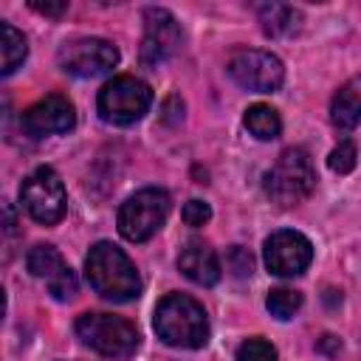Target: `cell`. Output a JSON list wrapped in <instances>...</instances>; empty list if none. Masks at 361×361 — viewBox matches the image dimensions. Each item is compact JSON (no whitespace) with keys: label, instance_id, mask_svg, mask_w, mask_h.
<instances>
[{"label":"cell","instance_id":"6da1fadb","mask_svg":"<svg viewBox=\"0 0 361 361\" xmlns=\"http://www.w3.org/2000/svg\"><path fill=\"white\" fill-rule=\"evenodd\" d=\"M85 276L90 288L110 302H133L141 293V276L133 259L113 243L102 240L85 259Z\"/></svg>","mask_w":361,"mask_h":361},{"label":"cell","instance_id":"7a4b0ae2","mask_svg":"<svg viewBox=\"0 0 361 361\" xmlns=\"http://www.w3.org/2000/svg\"><path fill=\"white\" fill-rule=\"evenodd\" d=\"M155 333L169 347L200 350L209 341V316L197 299L166 293L155 307Z\"/></svg>","mask_w":361,"mask_h":361},{"label":"cell","instance_id":"3957f363","mask_svg":"<svg viewBox=\"0 0 361 361\" xmlns=\"http://www.w3.org/2000/svg\"><path fill=\"white\" fill-rule=\"evenodd\" d=\"M262 189L271 203L290 209L307 200L316 189V166L302 147H288L279 152L274 166L262 178Z\"/></svg>","mask_w":361,"mask_h":361},{"label":"cell","instance_id":"277c9868","mask_svg":"<svg viewBox=\"0 0 361 361\" xmlns=\"http://www.w3.org/2000/svg\"><path fill=\"white\" fill-rule=\"evenodd\" d=\"M76 336L104 358H130L141 341L135 324L113 313H82L76 319Z\"/></svg>","mask_w":361,"mask_h":361},{"label":"cell","instance_id":"5b68a950","mask_svg":"<svg viewBox=\"0 0 361 361\" xmlns=\"http://www.w3.org/2000/svg\"><path fill=\"white\" fill-rule=\"evenodd\" d=\"M169 209H172L169 195L158 186H147V189L130 195L118 206V217H116L118 234L130 243H147L166 223Z\"/></svg>","mask_w":361,"mask_h":361},{"label":"cell","instance_id":"8992f818","mask_svg":"<svg viewBox=\"0 0 361 361\" xmlns=\"http://www.w3.org/2000/svg\"><path fill=\"white\" fill-rule=\"evenodd\" d=\"M152 104V90L138 76H113L96 99V110L107 124L130 127L135 124Z\"/></svg>","mask_w":361,"mask_h":361},{"label":"cell","instance_id":"52a82bcc","mask_svg":"<svg viewBox=\"0 0 361 361\" xmlns=\"http://www.w3.org/2000/svg\"><path fill=\"white\" fill-rule=\"evenodd\" d=\"M20 203L37 223L56 226L68 209V195H65L62 178L51 166L34 169L20 186Z\"/></svg>","mask_w":361,"mask_h":361},{"label":"cell","instance_id":"ba28073f","mask_svg":"<svg viewBox=\"0 0 361 361\" xmlns=\"http://www.w3.org/2000/svg\"><path fill=\"white\" fill-rule=\"evenodd\" d=\"M228 76L254 93H274L282 87L285 82V68L282 59L271 51H259V48H243L234 51L228 59Z\"/></svg>","mask_w":361,"mask_h":361},{"label":"cell","instance_id":"9c48e42d","mask_svg":"<svg viewBox=\"0 0 361 361\" xmlns=\"http://www.w3.org/2000/svg\"><path fill=\"white\" fill-rule=\"evenodd\" d=\"M118 65V48L102 37H79L59 48V68L71 76L93 79Z\"/></svg>","mask_w":361,"mask_h":361},{"label":"cell","instance_id":"30bf717a","mask_svg":"<svg viewBox=\"0 0 361 361\" xmlns=\"http://www.w3.org/2000/svg\"><path fill=\"white\" fill-rule=\"evenodd\" d=\"M265 268L276 276H299L313 262V245L305 234L293 228H279L265 240L262 248Z\"/></svg>","mask_w":361,"mask_h":361},{"label":"cell","instance_id":"8fae6325","mask_svg":"<svg viewBox=\"0 0 361 361\" xmlns=\"http://www.w3.org/2000/svg\"><path fill=\"white\" fill-rule=\"evenodd\" d=\"M180 45V25L166 8H147L144 11V37H141V62L155 68L166 62Z\"/></svg>","mask_w":361,"mask_h":361},{"label":"cell","instance_id":"7c38bea8","mask_svg":"<svg viewBox=\"0 0 361 361\" xmlns=\"http://www.w3.org/2000/svg\"><path fill=\"white\" fill-rule=\"evenodd\" d=\"M76 124V110L71 104L68 96L51 93L39 102H34L25 113H23V127L28 135L42 138V135H62L68 130H73Z\"/></svg>","mask_w":361,"mask_h":361},{"label":"cell","instance_id":"4fadbf2b","mask_svg":"<svg viewBox=\"0 0 361 361\" xmlns=\"http://www.w3.org/2000/svg\"><path fill=\"white\" fill-rule=\"evenodd\" d=\"M25 265H28V271L37 279H45V285H48V290H51L54 299L68 302V299L76 296L79 282H76L73 271L65 265L62 254L54 245H34L28 251V257H25Z\"/></svg>","mask_w":361,"mask_h":361},{"label":"cell","instance_id":"5bb4252c","mask_svg":"<svg viewBox=\"0 0 361 361\" xmlns=\"http://www.w3.org/2000/svg\"><path fill=\"white\" fill-rule=\"evenodd\" d=\"M178 268L183 271L186 279H192L195 285H203V288H212V285H217V279H220L217 254H214V248H212L209 243H203V240H189V243L180 248Z\"/></svg>","mask_w":361,"mask_h":361},{"label":"cell","instance_id":"9a60e30c","mask_svg":"<svg viewBox=\"0 0 361 361\" xmlns=\"http://www.w3.org/2000/svg\"><path fill=\"white\" fill-rule=\"evenodd\" d=\"M330 121L338 130H353L361 124V76L347 79L336 90L330 102Z\"/></svg>","mask_w":361,"mask_h":361},{"label":"cell","instance_id":"2e32d148","mask_svg":"<svg viewBox=\"0 0 361 361\" xmlns=\"http://www.w3.org/2000/svg\"><path fill=\"white\" fill-rule=\"evenodd\" d=\"M257 17L268 37H290L302 28V11L285 3H262L257 6Z\"/></svg>","mask_w":361,"mask_h":361},{"label":"cell","instance_id":"e0dca14e","mask_svg":"<svg viewBox=\"0 0 361 361\" xmlns=\"http://www.w3.org/2000/svg\"><path fill=\"white\" fill-rule=\"evenodd\" d=\"M243 124H245V130H248L254 138H259V141H274V138H279V133H282V118H279V113H276L271 104H262V102H257V104H251V107L245 110Z\"/></svg>","mask_w":361,"mask_h":361},{"label":"cell","instance_id":"ac0fdd59","mask_svg":"<svg viewBox=\"0 0 361 361\" xmlns=\"http://www.w3.org/2000/svg\"><path fill=\"white\" fill-rule=\"evenodd\" d=\"M25 56H28L25 37L11 23H0V73L8 76Z\"/></svg>","mask_w":361,"mask_h":361},{"label":"cell","instance_id":"d6986e66","mask_svg":"<svg viewBox=\"0 0 361 361\" xmlns=\"http://www.w3.org/2000/svg\"><path fill=\"white\" fill-rule=\"evenodd\" d=\"M265 307H268L271 316H276L282 322L293 319L299 313V307H302V293L293 290V288H274L268 293V299H265Z\"/></svg>","mask_w":361,"mask_h":361},{"label":"cell","instance_id":"ffe728a7","mask_svg":"<svg viewBox=\"0 0 361 361\" xmlns=\"http://www.w3.org/2000/svg\"><path fill=\"white\" fill-rule=\"evenodd\" d=\"M237 361H276V350L271 341L254 336L237 347Z\"/></svg>","mask_w":361,"mask_h":361},{"label":"cell","instance_id":"44dd1931","mask_svg":"<svg viewBox=\"0 0 361 361\" xmlns=\"http://www.w3.org/2000/svg\"><path fill=\"white\" fill-rule=\"evenodd\" d=\"M355 158H358L355 144L353 141H338V147H333V152L327 155V166L338 175H347V172H353Z\"/></svg>","mask_w":361,"mask_h":361},{"label":"cell","instance_id":"7402d4cb","mask_svg":"<svg viewBox=\"0 0 361 361\" xmlns=\"http://www.w3.org/2000/svg\"><path fill=\"white\" fill-rule=\"evenodd\" d=\"M226 265H228V271H231L237 279H245V276H251V271H254V259H251V254H248L243 245H231V248H228Z\"/></svg>","mask_w":361,"mask_h":361},{"label":"cell","instance_id":"603a6c76","mask_svg":"<svg viewBox=\"0 0 361 361\" xmlns=\"http://www.w3.org/2000/svg\"><path fill=\"white\" fill-rule=\"evenodd\" d=\"M209 220H212V206H209L206 200L192 197V200L183 206V223H186V226L200 228V226H206Z\"/></svg>","mask_w":361,"mask_h":361},{"label":"cell","instance_id":"cb8c5ba5","mask_svg":"<svg viewBox=\"0 0 361 361\" xmlns=\"http://www.w3.org/2000/svg\"><path fill=\"white\" fill-rule=\"evenodd\" d=\"M31 8L39 11V14H45V17H59V14L68 11V3H65V0H59V3H39V0H31Z\"/></svg>","mask_w":361,"mask_h":361}]
</instances>
